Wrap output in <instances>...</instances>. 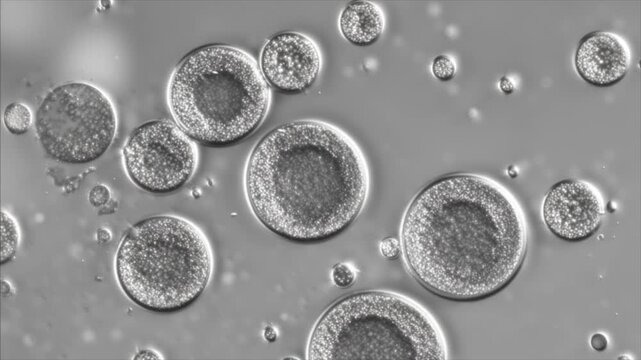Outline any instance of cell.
Here are the masks:
<instances>
[{"label":"cell","instance_id":"obj_20","mask_svg":"<svg viewBox=\"0 0 641 360\" xmlns=\"http://www.w3.org/2000/svg\"><path fill=\"white\" fill-rule=\"evenodd\" d=\"M111 238V233L106 228H99L97 231V240L100 244L107 243Z\"/></svg>","mask_w":641,"mask_h":360},{"label":"cell","instance_id":"obj_4","mask_svg":"<svg viewBox=\"0 0 641 360\" xmlns=\"http://www.w3.org/2000/svg\"><path fill=\"white\" fill-rule=\"evenodd\" d=\"M306 358L445 360L448 343L434 315L415 299L367 290L330 305L314 324Z\"/></svg>","mask_w":641,"mask_h":360},{"label":"cell","instance_id":"obj_8","mask_svg":"<svg viewBox=\"0 0 641 360\" xmlns=\"http://www.w3.org/2000/svg\"><path fill=\"white\" fill-rule=\"evenodd\" d=\"M542 220L555 237L571 243L582 242L600 229L605 201L593 183L566 178L553 184L541 206Z\"/></svg>","mask_w":641,"mask_h":360},{"label":"cell","instance_id":"obj_6","mask_svg":"<svg viewBox=\"0 0 641 360\" xmlns=\"http://www.w3.org/2000/svg\"><path fill=\"white\" fill-rule=\"evenodd\" d=\"M46 154L65 164H87L111 146L118 126L113 102L85 82L61 84L47 93L34 120Z\"/></svg>","mask_w":641,"mask_h":360},{"label":"cell","instance_id":"obj_12","mask_svg":"<svg viewBox=\"0 0 641 360\" xmlns=\"http://www.w3.org/2000/svg\"><path fill=\"white\" fill-rule=\"evenodd\" d=\"M20 229L16 219L7 211L2 210L1 220V264L10 262L19 247Z\"/></svg>","mask_w":641,"mask_h":360},{"label":"cell","instance_id":"obj_2","mask_svg":"<svg viewBox=\"0 0 641 360\" xmlns=\"http://www.w3.org/2000/svg\"><path fill=\"white\" fill-rule=\"evenodd\" d=\"M243 186L248 206L267 230L288 241L332 239L357 219L370 191L358 143L321 120L281 124L252 148Z\"/></svg>","mask_w":641,"mask_h":360},{"label":"cell","instance_id":"obj_14","mask_svg":"<svg viewBox=\"0 0 641 360\" xmlns=\"http://www.w3.org/2000/svg\"><path fill=\"white\" fill-rule=\"evenodd\" d=\"M456 70L457 66L455 60L447 54H440L436 56L431 64V73L441 82H448L452 80L456 74Z\"/></svg>","mask_w":641,"mask_h":360},{"label":"cell","instance_id":"obj_15","mask_svg":"<svg viewBox=\"0 0 641 360\" xmlns=\"http://www.w3.org/2000/svg\"><path fill=\"white\" fill-rule=\"evenodd\" d=\"M331 276L335 285L347 288L355 281L356 271L349 263H339L333 267Z\"/></svg>","mask_w":641,"mask_h":360},{"label":"cell","instance_id":"obj_11","mask_svg":"<svg viewBox=\"0 0 641 360\" xmlns=\"http://www.w3.org/2000/svg\"><path fill=\"white\" fill-rule=\"evenodd\" d=\"M385 26L382 7L372 1L349 2L338 17L340 34L347 42L358 47L375 44L383 35Z\"/></svg>","mask_w":641,"mask_h":360},{"label":"cell","instance_id":"obj_9","mask_svg":"<svg viewBox=\"0 0 641 360\" xmlns=\"http://www.w3.org/2000/svg\"><path fill=\"white\" fill-rule=\"evenodd\" d=\"M258 65L270 87L283 94L297 95L316 83L322 71L323 57L313 38L300 32L284 31L266 40Z\"/></svg>","mask_w":641,"mask_h":360},{"label":"cell","instance_id":"obj_13","mask_svg":"<svg viewBox=\"0 0 641 360\" xmlns=\"http://www.w3.org/2000/svg\"><path fill=\"white\" fill-rule=\"evenodd\" d=\"M3 122L10 133L15 135L24 134L32 126V112L26 104L13 102L6 106L3 113Z\"/></svg>","mask_w":641,"mask_h":360},{"label":"cell","instance_id":"obj_18","mask_svg":"<svg viewBox=\"0 0 641 360\" xmlns=\"http://www.w3.org/2000/svg\"><path fill=\"white\" fill-rule=\"evenodd\" d=\"M162 359L161 354L153 349H141L134 357V359Z\"/></svg>","mask_w":641,"mask_h":360},{"label":"cell","instance_id":"obj_10","mask_svg":"<svg viewBox=\"0 0 641 360\" xmlns=\"http://www.w3.org/2000/svg\"><path fill=\"white\" fill-rule=\"evenodd\" d=\"M632 61L628 42L611 31H592L578 42L574 68L579 77L591 86L607 88L620 83Z\"/></svg>","mask_w":641,"mask_h":360},{"label":"cell","instance_id":"obj_16","mask_svg":"<svg viewBox=\"0 0 641 360\" xmlns=\"http://www.w3.org/2000/svg\"><path fill=\"white\" fill-rule=\"evenodd\" d=\"M110 198V190L103 184L95 185L89 192V202L94 207H100L108 204Z\"/></svg>","mask_w":641,"mask_h":360},{"label":"cell","instance_id":"obj_7","mask_svg":"<svg viewBox=\"0 0 641 360\" xmlns=\"http://www.w3.org/2000/svg\"><path fill=\"white\" fill-rule=\"evenodd\" d=\"M199 150L175 122L157 119L136 127L122 148L129 180L151 194H169L187 185L196 173Z\"/></svg>","mask_w":641,"mask_h":360},{"label":"cell","instance_id":"obj_19","mask_svg":"<svg viewBox=\"0 0 641 360\" xmlns=\"http://www.w3.org/2000/svg\"><path fill=\"white\" fill-rule=\"evenodd\" d=\"M499 87L505 94H511L514 90V85L512 84L511 80L507 77L501 78L499 82Z\"/></svg>","mask_w":641,"mask_h":360},{"label":"cell","instance_id":"obj_1","mask_svg":"<svg viewBox=\"0 0 641 360\" xmlns=\"http://www.w3.org/2000/svg\"><path fill=\"white\" fill-rule=\"evenodd\" d=\"M529 229L515 195L475 173L439 177L410 201L399 245L410 275L434 295L478 301L505 289L521 271Z\"/></svg>","mask_w":641,"mask_h":360},{"label":"cell","instance_id":"obj_17","mask_svg":"<svg viewBox=\"0 0 641 360\" xmlns=\"http://www.w3.org/2000/svg\"><path fill=\"white\" fill-rule=\"evenodd\" d=\"M381 254L386 258H394L399 254L400 245L396 238H386L380 243Z\"/></svg>","mask_w":641,"mask_h":360},{"label":"cell","instance_id":"obj_5","mask_svg":"<svg viewBox=\"0 0 641 360\" xmlns=\"http://www.w3.org/2000/svg\"><path fill=\"white\" fill-rule=\"evenodd\" d=\"M214 256L204 231L177 215H156L133 224L114 257L124 295L140 308L162 314L182 311L204 293Z\"/></svg>","mask_w":641,"mask_h":360},{"label":"cell","instance_id":"obj_3","mask_svg":"<svg viewBox=\"0 0 641 360\" xmlns=\"http://www.w3.org/2000/svg\"><path fill=\"white\" fill-rule=\"evenodd\" d=\"M166 98L174 122L193 141L226 148L262 125L272 93L250 53L209 44L192 50L174 67Z\"/></svg>","mask_w":641,"mask_h":360}]
</instances>
